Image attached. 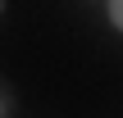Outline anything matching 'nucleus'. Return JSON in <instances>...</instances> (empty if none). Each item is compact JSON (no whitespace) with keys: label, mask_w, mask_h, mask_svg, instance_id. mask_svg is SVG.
<instances>
[{"label":"nucleus","mask_w":123,"mask_h":118,"mask_svg":"<svg viewBox=\"0 0 123 118\" xmlns=\"http://www.w3.org/2000/svg\"><path fill=\"white\" fill-rule=\"evenodd\" d=\"M110 23L123 32V0H110Z\"/></svg>","instance_id":"nucleus-1"},{"label":"nucleus","mask_w":123,"mask_h":118,"mask_svg":"<svg viewBox=\"0 0 123 118\" xmlns=\"http://www.w3.org/2000/svg\"><path fill=\"white\" fill-rule=\"evenodd\" d=\"M9 105H14V100H9V91H5V86H0V114H5V109H9Z\"/></svg>","instance_id":"nucleus-2"},{"label":"nucleus","mask_w":123,"mask_h":118,"mask_svg":"<svg viewBox=\"0 0 123 118\" xmlns=\"http://www.w3.org/2000/svg\"><path fill=\"white\" fill-rule=\"evenodd\" d=\"M0 5H5V0H0Z\"/></svg>","instance_id":"nucleus-3"}]
</instances>
